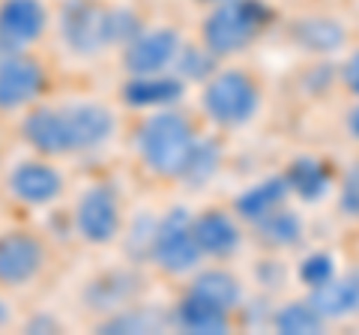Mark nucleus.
<instances>
[{"label":"nucleus","mask_w":359,"mask_h":335,"mask_svg":"<svg viewBox=\"0 0 359 335\" xmlns=\"http://www.w3.org/2000/svg\"><path fill=\"white\" fill-rule=\"evenodd\" d=\"M144 27V15L117 0H63L54 13V30L63 51L75 60L117 54Z\"/></svg>","instance_id":"obj_1"},{"label":"nucleus","mask_w":359,"mask_h":335,"mask_svg":"<svg viewBox=\"0 0 359 335\" xmlns=\"http://www.w3.org/2000/svg\"><path fill=\"white\" fill-rule=\"evenodd\" d=\"M204 135V120L189 114L186 108H156L138 114L132 129V153L153 180L180 183L192 153Z\"/></svg>","instance_id":"obj_2"},{"label":"nucleus","mask_w":359,"mask_h":335,"mask_svg":"<svg viewBox=\"0 0 359 335\" xmlns=\"http://www.w3.org/2000/svg\"><path fill=\"white\" fill-rule=\"evenodd\" d=\"M264 81L249 66L219 63L204 81L198 84V111L210 129L240 132L261 117L264 111Z\"/></svg>","instance_id":"obj_3"},{"label":"nucleus","mask_w":359,"mask_h":335,"mask_svg":"<svg viewBox=\"0 0 359 335\" xmlns=\"http://www.w3.org/2000/svg\"><path fill=\"white\" fill-rule=\"evenodd\" d=\"M276 9L266 0H222L204 6L198 21V42L219 63L237 60L273 27Z\"/></svg>","instance_id":"obj_4"},{"label":"nucleus","mask_w":359,"mask_h":335,"mask_svg":"<svg viewBox=\"0 0 359 335\" xmlns=\"http://www.w3.org/2000/svg\"><path fill=\"white\" fill-rule=\"evenodd\" d=\"M72 237L87 249H111L126 233V200L108 180L90 183L75 195L69 210Z\"/></svg>","instance_id":"obj_5"},{"label":"nucleus","mask_w":359,"mask_h":335,"mask_svg":"<svg viewBox=\"0 0 359 335\" xmlns=\"http://www.w3.org/2000/svg\"><path fill=\"white\" fill-rule=\"evenodd\" d=\"M144 261H150L153 270L165 278H189L204 264L192 228V210L171 207L168 213L156 216Z\"/></svg>","instance_id":"obj_6"},{"label":"nucleus","mask_w":359,"mask_h":335,"mask_svg":"<svg viewBox=\"0 0 359 335\" xmlns=\"http://www.w3.org/2000/svg\"><path fill=\"white\" fill-rule=\"evenodd\" d=\"M51 266V249L33 228L0 231V290L6 296L25 294L39 285Z\"/></svg>","instance_id":"obj_7"},{"label":"nucleus","mask_w":359,"mask_h":335,"mask_svg":"<svg viewBox=\"0 0 359 335\" xmlns=\"http://www.w3.org/2000/svg\"><path fill=\"white\" fill-rule=\"evenodd\" d=\"M66 189H69V177H66L60 162L36 153L13 162L4 174L6 198L25 210H51L63 200Z\"/></svg>","instance_id":"obj_8"},{"label":"nucleus","mask_w":359,"mask_h":335,"mask_svg":"<svg viewBox=\"0 0 359 335\" xmlns=\"http://www.w3.org/2000/svg\"><path fill=\"white\" fill-rule=\"evenodd\" d=\"M51 69L36 48L0 57V117H18L48 93Z\"/></svg>","instance_id":"obj_9"},{"label":"nucleus","mask_w":359,"mask_h":335,"mask_svg":"<svg viewBox=\"0 0 359 335\" xmlns=\"http://www.w3.org/2000/svg\"><path fill=\"white\" fill-rule=\"evenodd\" d=\"M186 46V33L177 25H147L135 33V36L117 51L123 75H156V72H171L177 63L180 48Z\"/></svg>","instance_id":"obj_10"},{"label":"nucleus","mask_w":359,"mask_h":335,"mask_svg":"<svg viewBox=\"0 0 359 335\" xmlns=\"http://www.w3.org/2000/svg\"><path fill=\"white\" fill-rule=\"evenodd\" d=\"M63 111H66V123H69L75 159L108 150L120 135V114L102 99H90V96L66 99Z\"/></svg>","instance_id":"obj_11"},{"label":"nucleus","mask_w":359,"mask_h":335,"mask_svg":"<svg viewBox=\"0 0 359 335\" xmlns=\"http://www.w3.org/2000/svg\"><path fill=\"white\" fill-rule=\"evenodd\" d=\"M18 120V138L25 141V147L45 159H75L72 138H69V123H66L63 102H42L30 105L27 111H21Z\"/></svg>","instance_id":"obj_12"},{"label":"nucleus","mask_w":359,"mask_h":335,"mask_svg":"<svg viewBox=\"0 0 359 335\" xmlns=\"http://www.w3.org/2000/svg\"><path fill=\"white\" fill-rule=\"evenodd\" d=\"M54 30V9L45 0H0V57L30 51Z\"/></svg>","instance_id":"obj_13"},{"label":"nucleus","mask_w":359,"mask_h":335,"mask_svg":"<svg viewBox=\"0 0 359 335\" xmlns=\"http://www.w3.org/2000/svg\"><path fill=\"white\" fill-rule=\"evenodd\" d=\"M192 228L204 261L237 258L245 242V233H249L243 219L233 213V207H222V204L201 207L198 213H192Z\"/></svg>","instance_id":"obj_14"},{"label":"nucleus","mask_w":359,"mask_h":335,"mask_svg":"<svg viewBox=\"0 0 359 335\" xmlns=\"http://www.w3.org/2000/svg\"><path fill=\"white\" fill-rule=\"evenodd\" d=\"M287 39L297 51L309 54L314 60H330L344 54L351 46V30L344 18L332 13H302L287 21Z\"/></svg>","instance_id":"obj_15"},{"label":"nucleus","mask_w":359,"mask_h":335,"mask_svg":"<svg viewBox=\"0 0 359 335\" xmlns=\"http://www.w3.org/2000/svg\"><path fill=\"white\" fill-rule=\"evenodd\" d=\"M189 84L177 72H156V75H126L117 90V99L129 111H156L171 108L186 99Z\"/></svg>","instance_id":"obj_16"},{"label":"nucleus","mask_w":359,"mask_h":335,"mask_svg":"<svg viewBox=\"0 0 359 335\" xmlns=\"http://www.w3.org/2000/svg\"><path fill=\"white\" fill-rule=\"evenodd\" d=\"M287 189H290V198L299 200V204H320L323 198H330L335 192V168L330 165V159H323L318 153H297L290 156L282 168Z\"/></svg>","instance_id":"obj_17"},{"label":"nucleus","mask_w":359,"mask_h":335,"mask_svg":"<svg viewBox=\"0 0 359 335\" xmlns=\"http://www.w3.org/2000/svg\"><path fill=\"white\" fill-rule=\"evenodd\" d=\"M186 290L207 303L219 306L231 315H237L245 303V282L228 266V261H204L186 278Z\"/></svg>","instance_id":"obj_18"},{"label":"nucleus","mask_w":359,"mask_h":335,"mask_svg":"<svg viewBox=\"0 0 359 335\" xmlns=\"http://www.w3.org/2000/svg\"><path fill=\"white\" fill-rule=\"evenodd\" d=\"M290 189H287V180L285 174H266V177H257V180H252L245 189H240L237 198L231 200L233 213H237L243 219L245 228L257 225L261 219H266L269 213H276L278 207L290 204Z\"/></svg>","instance_id":"obj_19"},{"label":"nucleus","mask_w":359,"mask_h":335,"mask_svg":"<svg viewBox=\"0 0 359 335\" xmlns=\"http://www.w3.org/2000/svg\"><path fill=\"white\" fill-rule=\"evenodd\" d=\"M306 296L330 327L359 317V266L339 270V275H332L327 285L309 290Z\"/></svg>","instance_id":"obj_20"},{"label":"nucleus","mask_w":359,"mask_h":335,"mask_svg":"<svg viewBox=\"0 0 359 335\" xmlns=\"http://www.w3.org/2000/svg\"><path fill=\"white\" fill-rule=\"evenodd\" d=\"M168 323L189 335H222V332H231L233 315L195 296L192 290H183L171 308V315H168Z\"/></svg>","instance_id":"obj_21"},{"label":"nucleus","mask_w":359,"mask_h":335,"mask_svg":"<svg viewBox=\"0 0 359 335\" xmlns=\"http://www.w3.org/2000/svg\"><path fill=\"white\" fill-rule=\"evenodd\" d=\"M252 237L269 252H290L306 240V219L294 207V200L285 207H278L276 213H269L266 219H261L257 225L249 228Z\"/></svg>","instance_id":"obj_22"},{"label":"nucleus","mask_w":359,"mask_h":335,"mask_svg":"<svg viewBox=\"0 0 359 335\" xmlns=\"http://www.w3.org/2000/svg\"><path fill=\"white\" fill-rule=\"evenodd\" d=\"M269 327L282 335H314V332H327L330 323L309 303V296H294L273 308Z\"/></svg>","instance_id":"obj_23"},{"label":"nucleus","mask_w":359,"mask_h":335,"mask_svg":"<svg viewBox=\"0 0 359 335\" xmlns=\"http://www.w3.org/2000/svg\"><path fill=\"white\" fill-rule=\"evenodd\" d=\"M222 165H224V144L212 135V132L204 129V135H201V141H198V147L192 153V162H189L180 186H189V189L210 186L219 177Z\"/></svg>","instance_id":"obj_24"},{"label":"nucleus","mask_w":359,"mask_h":335,"mask_svg":"<svg viewBox=\"0 0 359 335\" xmlns=\"http://www.w3.org/2000/svg\"><path fill=\"white\" fill-rule=\"evenodd\" d=\"M339 254L330 249H309L299 254V261L294 266V278L297 285H302V290H314L320 285H327L332 275H339Z\"/></svg>","instance_id":"obj_25"},{"label":"nucleus","mask_w":359,"mask_h":335,"mask_svg":"<svg viewBox=\"0 0 359 335\" xmlns=\"http://www.w3.org/2000/svg\"><path fill=\"white\" fill-rule=\"evenodd\" d=\"M216 66H219V60L212 57V54L201 46L198 39H186V46L180 48L177 63H174L171 72H177L189 87H198L212 69H216Z\"/></svg>","instance_id":"obj_26"},{"label":"nucleus","mask_w":359,"mask_h":335,"mask_svg":"<svg viewBox=\"0 0 359 335\" xmlns=\"http://www.w3.org/2000/svg\"><path fill=\"white\" fill-rule=\"evenodd\" d=\"M335 210L347 221H359V162H351L335 180Z\"/></svg>","instance_id":"obj_27"},{"label":"nucleus","mask_w":359,"mask_h":335,"mask_svg":"<svg viewBox=\"0 0 359 335\" xmlns=\"http://www.w3.org/2000/svg\"><path fill=\"white\" fill-rule=\"evenodd\" d=\"M335 78H339V87L347 96L359 99V48L344 51L339 69H335Z\"/></svg>","instance_id":"obj_28"},{"label":"nucleus","mask_w":359,"mask_h":335,"mask_svg":"<svg viewBox=\"0 0 359 335\" xmlns=\"http://www.w3.org/2000/svg\"><path fill=\"white\" fill-rule=\"evenodd\" d=\"M344 132L353 141H359V99H353V105L344 111Z\"/></svg>","instance_id":"obj_29"},{"label":"nucleus","mask_w":359,"mask_h":335,"mask_svg":"<svg viewBox=\"0 0 359 335\" xmlns=\"http://www.w3.org/2000/svg\"><path fill=\"white\" fill-rule=\"evenodd\" d=\"M15 323V308H13V299H9L4 290H0V332L9 329Z\"/></svg>","instance_id":"obj_30"},{"label":"nucleus","mask_w":359,"mask_h":335,"mask_svg":"<svg viewBox=\"0 0 359 335\" xmlns=\"http://www.w3.org/2000/svg\"><path fill=\"white\" fill-rule=\"evenodd\" d=\"M198 6H212V4H222V0H195Z\"/></svg>","instance_id":"obj_31"}]
</instances>
